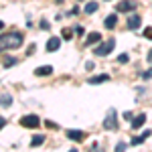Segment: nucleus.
I'll use <instances>...</instances> for the list:
<instances>
[{"label": "nucleus", "instance_id": "1", "mask_svg": "<svg viewBox=\"0 0 152 152\" xmlns=\"http://www.w3.org/2000/svg\"><path fill=\"white\" fill-rule=\"evenodd\" d=\"M23 45V35L20 33H8L0 37V51L4 49H18Z\"/></svg>", "mask_w": 152, "mask_h": 152}, {"label": "nucleus", "instance_id": "2", "mask_svg": "<svg viewBox=\"0 0 152 152\" xmlns=\"http://www.w3.org/2000/svg\"><path fill=\"white\" fill-rule=\"evenodd\" d=\"M114 47H116V41H114V39H107V41L102 43L99 47H95L94 53L97 55V57H105V55H110V53L114 51Z\"/></svg>", "mask_w": 152, "mask_h": 152}, {"label": "nucleus", "instance_id": "3", "mask_svg": "<svg viewBox=\"0 0 152 152\" xmlns=\"http://www.w3.org/2000/svg\"><path fill=\"white\" fill-rule=\"evenodd\" d=\"M118 128V118H116V110H110L107 116L104 120V130H116Z\"/></svg>", "mask_w": 152, "mask_h": 152}, {"label": "nucleus", "instance_id": "4", "mask_svg": "<svg viewBox=\"0 0 152 152\" xmlns=\"http://www.w3.org/2000/svg\"><path fill=\"white\" fill-rule=\"evenodd\" d=\"M39 124H41V120H39V116H24V118H20V126L23 128H39Z\"/></svg>", "mask_w": 152, "mask_h": 152}, {"label": "nucleus", "instance_id": "5", "mask_svg": "<svg viewBox=\"0 0 152 152\" xmlns=\"http://www.w3.org/2000/svg\"><path fill=\"white\" fill-rule=\"evenodd\" d=\"M116 10L118 12H132V10H136V2L134 0H120L116 4Z\"/></svg>", "mask_w": 152, "mask_h": 152}, {"label": "nucleus", "instance_id": "6", "mask_svg": "<svg viewBox=\"0 0 152 152\" xmlns=\"http://www.w3.org/2000/svg\"><path fill=\"white\" fill-rule=\"evenodd\" d=\"M126 24H128L130 31H138V28L142 26V18L138 16V14H132V16H128V23Z\"/></svg>", "mask_w": 152, "mask_h": 152}, {"label": "nucleus", "instance_id": "7", "mask_svg": "<svg viewBox=\"0 0 152 152\" xmlns=\"http://www.w3.org/2000/svg\"><path fill=\"white\" fill-rule=\"evenodd\" d=\"M67 138L75 140V142H83L85 140V132H81V130H67Z\"/></svg>", "mask_w": 152, "mask_h": 152}, {"label": "nucleus", "instance_id": "8", "mask_svg": "<svg viewBox=\"0 0 152 152\" xmlns=\"http://www.w3.org/2000/svg\"><path fill=\"white\" fill-rule=\"evenodd\" d=\"M59 47H61V39H59V37H51L47 41V51L49 53H55Z\"/></svg>", "mask_w": 152, "mask_h": 152}, {"label": "nucleus", "instance_id": "9", "mask_svg": "<svg viewBox=\"0 0 152 152\" xmlns=\"http://www.w3.org/2000/svg\"><path fill=\"white\" fill-rule=\"evenodd\" d=\"M144 122H146V114H138V116L132 120V128H134V130L142 128V126H144Z\"/></svg>", "mask_w": 152, "mask_h": 152}, {"label": "nucleus", "instance_id": "10", "mask_svg": "<svg viewBox=\"0 0 152 152\" xmlns=\"http://www.w3.org/2000/svg\"><path fill=\"white\" fill-rule=\"evenodd\" d=\"M107 79H110V75H95V77H91V79H87V83H89V85H97V83H105L107 81Z\"/></svg>", "mask_w": 152, "mask_h": 152}, {"label": "nucleus", "instance_id": "11", "mask_svg": "<svg viewBox=\"0 0 152 152\" xmlns=\"http://www.w3.org/2000/svg\"><path fill=\"white\" fill-rule=\"evenodd\" d=\"M99 41H102V35H99V33H89L85 43H87V45H95V43H99Z\"/></svg>", "mask_w": 152, "mask_h": 152}, {"label": "nucleus", "instance_id": "12", "mask_svg": "<svg viewBox=\"0 0 152 152\" xmlns=\"http://www.w3.org/2000/svg\"><path fill=\"white\" fill-rule=\"evenodd\" d=\"M51 73H53V67L51 65H43V67L35 69V75H51Z\"/></svg>", "mask_w": 152, "mask_h": 152}, {"label": "nucleus", "instance_id": "13", "mask_svg": "<svg viewBox=\"0 0 152 152\" xmlns=\"http://www.w3.org/2000/svg\"><path fill=\"white\" fill-rule=\"evenodd\" d=\"M97 8H99V4H97V2H87L83 10H85V14H94V12L97 10Z\"/></svg>", "mask_w": 152, "mask_h": 152}, {"label": "nucleus", "instance_id": "14", "mask_svg": "<svg viewBox=\"0 0 152 152\" xmlns=\"http://www.w3.org/2000/svg\"><path fill=\"white\" fill-rule=\"evenodd\" d=\"M10 104H12V95H8V94L0 95V105H2V107H8Z\"/></svg>", "mask_w": 152, "mask_h": 152}, {"label": "nucleus", "instance_id": "15", "mask_svg": "<svg viewBox=\"0 0 152 152\" xmlns=\"http://www.w3.org/2000/svg\"><path fill=\"white\" fill-rule=\"evenodd\" d=\"M116 23H118V16H116V14H110V16L105 18V28H114Z\"/></svg>", "mask_w": 152, "mask_h": 152}, {"label": "nucleus", "instance_id": "16", "mask_svg": "<svg viewBox=\"0 0 152 152\" xmlns=\"http://www.w3.org/2000/svg\"><path fill=\"white\" fill-rule=\"evenodd\" d=\"M43 142H45V136H35V138H33V140H31V146H33V148H35V146H41V144H43Z\"/></svg>", "mask_w": 152, "mask_h": 152}, {"label": "nucleus", "instance_id": "17", "mask_svg": "<svg viewBox=\"0 0 152 152\" xmlns=\"http://www.w3.org/2000/svg\"><path fill=\"white\" fill-rule=\"evenodd\" d=\"M61 35H63V39H67V41H69L71 37H73V31H71V28H63V33H61Z\"/></svg>", "mask_w": 152, "mask_h": 152}, {"label": "nucleus", "instance_id": "18", "mask_svg": "<svg viewBox=\"0 0 152 152\" xmlns=\"http://www.w3.org/2000/svg\"><path fill=\"white\" fill-rule=\"evenodd\" d=\"M144 140H146V136H138V138L134 136V138H132V144L136 146V144H142V142H144Z\"/></svg>", "mask_w": 152, "mask_h": 152}, {"label": "nucleus", "instance_id": "19", "mask_svg": "<svg viewBox=\"0 0 152 152\" xmlns=\"http://www.w3.org/2000/svg\"><path fill=\"white\" fill-rule=\"evenodd\" d=\"M14 63H16V59H12V57L4 59V67H10V65H14Z\"/></svg>", "mask_w": 152, "mask_h": 152}, {"label": "nucleus", "instance_id": "20", "mask_svg": "<svg viewBox=\"0 0 152 152\" xmlns=\"http://www.w3.org/2000/svg\"><path fill=\"white\" fill-rule=\"evenodd\" d=\"M144 37L152 41V26H148V28H144Z\"/></svg>", "mask_w": 152, "mask_h": 152}, {"label": "nucleus", "instance_id": "21", "mask_svg": "<svg viewBox=\"0 0 152 152\" xmlns=\"http://www.w3.org/2000/svg\"><path fill=\"white\" fill-rule=\"evenodd\" d=\"M142 77H144V79H150V77H152V67L148 71H144V73H142Z\"/></svg>", "mask_w": 152, "mask_h": 152}, {"label": "nucleus", "instance_id": "22", "mask_svg": "<svg viewBox=\"0 0 152 152\" xmlns=\"http://www.w3.org/2000/svg\"><path fill=\"white\" fill-rule=\"evenodd\" d=\"M118 63H128V55H120L118 57Z\"/></svg>", "mask_w": 152, "mask_h": 152}, {"label": "nucleus", "instance_id": "23", "mask_svg": "<svg viewBox=\"0 0 152 152\" xmlns=\"http://www.w3.org/2000/svg\"><path fill=\"white\" fill-rule=\"evenodd\" d=\"M45 124H47V128H51V130H53V128L57 130V128H59L57 124H55V122H51V120H49V122H45Z\"/></svg>", "mask_w": 152, "mask_h": 152}, {"label": "nucleus", "instance_id": "24", "mask_svg": "<svg viewBox=\"0 0 152 152\" xmlns=\"http://www.w3.org/2000/svg\"><path fill=\"white\" fill-rule=\"evenodd\" d=\"M49 26H51V24H49L47 20H43V23H41V28H43V31H49Z\"/></svg>", "mask_w": 152, "mask_h": 152}, {"label": "nucleus", "instance_id": "25", "mask_svg": "<svg viewBox=\"0 0 152 152\" xmlns=\"http://www.w3.org/2000/svg\"><path fill=\"white\" fill-rule=\"evenodd\" d=\"M116 150H126V144H124V142H120V144L116 146Z\"/></svg>", "mask_w": 152, "mask_h": 152}, {"label": "nucleus", "instance_id": "26", "mask_svg": "<svg viewBox=\"0 0 152 152\" xmlns=\"http://www.w3.org/2000/svg\"><path fill=\"white\" fill-rule=\"evenodd\" d=\"M4 126H6V118H2V116H0V130L4 128Z\"/></svg>", "mask_w": 152, "mask_h": 152}, {"label": "nucleus", "instance_id": "27", "mask_svg": "<svg viewBox=\"0 0 152 152\" xmlns=\"http://www.w3.org/2000/svg\"><path fill=\"white\" fill-rule=\"evenodd\" d=\"M85 69H87V71H91V69H94V63H91V61H87V65H85Z\"/></svg>", "mask_w": 152, "mask_h": 152}, {"label": "nucleus", "instance_id": "28", "mask_svg": "<svg viewBox=\"0 0 152 152\" xmlns=\"http://www.w3.org/2000/svg\"><path fill=\"white\" fill-rule=\"evenodd\" d=\"M146 59H148V63H152V51H148V55H146Z\"/></svg>", "mask_w": 152, "mask_h": 152}, {"label": "nucleus", "instance_id": "29", "mask_svg": "<svg viewBox=\"0 0 152 152\" xmlns=\"http://www.w3.org/2000/svg\"><path fill=\"white\" fill-rule=\"evenodd\" d=\"M2 28H4V23H2V20H0V31H2Z\"/></svg>", "mask_w": 152, "mask_h": 152}, {"label": "nucleus", "instance_id": "30", "mask_svg": "<svg viewBox=\"0 0 152 152\" xmlns=\"http://www.w3.org/2000/svg\"><path fill=\"white\" fill-rule=\"evenodd\" d=\"M57 2H63V0H57Z\"/></svg>", "mask_w": 152, "mask_h": 152}, {"label": "nucleus", "instance_id": "31", "mask_svg": "<svg viewBox=\"0 0 152 152\" xmlns=\"http://www.w3.org/2000/svg\"><path fill=\"white\" fill-rule=\"evenodd\" d=\"M104 2H107V0H104Z\"/></svg>", "mask_w": 152, "mask_h": 152}]
</instances>
